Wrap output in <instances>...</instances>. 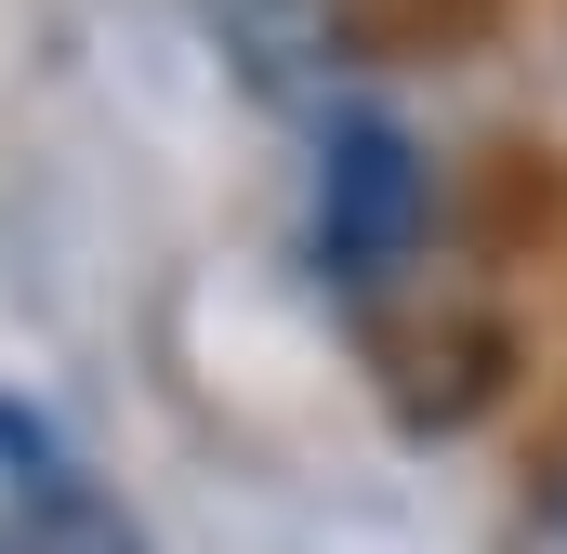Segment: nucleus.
Wrapping results in <instances>:
<instances>
[{"mask_svg": "<svg viewBox=\"0 0 567 554\" xmlns=\"http://www.w3.org/2000/svg\"><path fill=\"white\" fill-rule=\"evenodd\" d=\"M0 554H158V542H145L106 489L66 475V489H13L0 502Z\"/></svg>", "mask_w": 567, "mask_h": 554, "instance_id": "2", "label": "nucleus"}, {"mask_svg": "<svg viewBox=\"0 0 567 554\" xmlns=\"http://www.w3.org/2000/svg\"><path fill=\"white\" fill-rule=\"evenodd\" d=\"M528 554H567V489L542 502V529H528Z\"/></svg>", "mask_w": 567, "mask_h": 554, "instance_id": "4", "label": "nucleus"}, {"mask_svg": "<svg viewBox=\"0 0 567 554\" xmlns=\"http://www.w3.org/2000/svg\"><path fill=\"white\" fill-rule=\"evenodd\" d=\"M423 145L396 133L383 106H357V120H330L317 133V265L330 277H396L410 252H423Z\"/></svg>", "mask_w": 567, "mask_h": 554, "instance_id": "1", "label": "nucleus"}, {"mask_svg": "<svg viewBox=\"0 0 567 554\" xmlns=\"http://www.w3.org/2000/svg\"><path fill=\"white\" fill-rule=\"evenodd\" d=\"M225 13V40H238V66L265 80V93H303L317 80V53H343V27H330V0H212Z\"/></svg>", "mask_w": 567, "mask_h": 554, "instance_id": "3", "label": "nucleus"}]
</instances>
